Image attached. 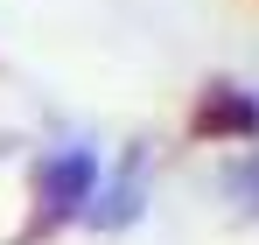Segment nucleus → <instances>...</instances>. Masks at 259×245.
Listing matches in <instances>:
<instances>
[{
  "instance_id": "nucleus-1",
  "label": "nucleus",
  "mask_w": 259,
  "mask_h": 245,
  "mask_svg": "<svg viewBox=\"0 0 259 245\" xmlns=\"http://www.w3.org/2000/svg\"><path fill=\"white\" fill-rule=\"evenodd\" d=\"M35 196L49 203L42 224H63V217H77V210L98 196V154L91 147H56L42 168H35Z\"/></svg>"
},
{
  "instance_id": "nucleus-2",
  "label": "nucleus",
  "mask_w": 259,
  "mask_h": 245,
  "mask_svg": "<svg viewBox=\"0 0 259 245\" xmlns=\"http://www.w3.org/2000/svg\"><path fill=\"white\" fill-rule=\"evenodd\" d=\"M196 133L210 140H259V98L238 84H210L203 105H196Z\"/></svg>"
},
{
  "instance_id": "nucleus-3",
  "label": "nucleus",
  "mask_w": 259,
  "mask_h": 245,
  "mask_svg": "<svg viewBox=\"0 0 259 245\" xmlns=\"http://www.w3.org/2000/svg\"><path fill=\"white\" fill-rule=\"evenodd\" d=\"M140 203H147V189H140V154H133V161L119 168V182H112L105 196H91V224H98V231H126L133 217H140Z\"/></svg>"
},
{
  "instance_id": "nucleus-4",
  "label": "nucleus",
  "mask_w": 259,
  "mask_h": 245,
  "mask_svg": "<svg viewBox=\"0 0 259 245\" xmlns=\"http://www.w3.org/2000/svg\"><path fill=\"white\" fill-rule=\"evenodd\" d=\"M224 189H231V196H238V203H245V210L259 217V147L231 161V175H224Z\"/></svg>"
}]
</instances>
